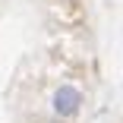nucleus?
<instances>
[{"label":"nucleus","instance_id":"1","mask_svg":"<svg viewBox=\"0 0 123 123\" xmlns=\"http://www.w3.org/2000/svg\"><path fill=\"white\" fill-rule=\"evenodd\" d=\"M51 111H54L57 120H73V117L82 111V92L73 85V82L57 85L54 95H51Z\"/></svg>","mask_w":123,"mask_h":123},{"label":"nucleus","instance_id":"2","mask_svg":"<svg viewBox=\"0 0 123 123\" xmlns=\"http://www.w3.org/2000/svg\"><path fill=\"white\" fill-rule=\"evenodd\" d=\"M54 123H66V120H54Z\"/></svg>","mask_w":123,"mask_h":123}]
</instances>
